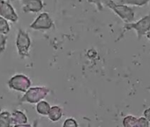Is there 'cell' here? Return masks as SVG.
Masks as SVG:
<instances>
[{
    "label": "cell",
    "mask_w": 150,
    "mask_h": 127,
    "mask_svg": "<svg viewBox=\"0 0 150 127\" xmlns=\"http://www.w3.org/2000/svg\"><path fill=\"white\" fill-rule=\"evenodd\" d=\"M143 115H144V117H145L147 121L150 122V108H147L146 109H145L144 112H143Z\"/></svg>",
    "instance_id": "ffe728a7"
},
{
    "label": "cell",
    "mask_w": 150,
    "mask_h": 127,
    "mask_svg": "<svg viewBox=\"0 0 150 127\" xmlns=\"http://www.w3.org/2000/svg\"><path fill=\"white\" fill-rule=\"evenodd\" d=\"M12 123V115L8 111L0 112V127H11Z\"/></svg>",
    "instance_id": "7c38bea8"
},
{
    "label": "cell",
    "mask_w": 150,
    "mask_h": 127,
    "mask_svg": "<svg viewBox=\"0 0 150 127\" xmlns=\"http://www.w3.org/2000/svg\"><path fill=\"white\" fill-rule=\"evenodd\" d=\"M11 115H12V123H13V125L28 123V117L22 111L14 110L13 113H11Z\"/></svg>",
    "instance_id": "9c48e42d"
},
{
    "label": "cell",
    "mask_w": 150,
    "mask_h": 127,
    "mask_svg": "<svg viewBox=\"0 0 150 127\" xmlns=\"http://www.w3.org/2000/svg\"><path fill=\"white\" fill-rule=\"evenodd\" d=\"M63 116V109L57 106V105H54L52 107H50V111L48 113V117L50 121L52 122H57L58 121L61 117Z\"/></svg>",
    "instance_id": "30bf717a"
},
{
    "label": "cell",
    "mask_w": 150,
    "mask_h": 127,
    "mask_svg": "<svg viewBox=\"0 0 150 127\" xmlns=\"http://www.w3.org/2000/svg\"><path fill=\"white\" fill-rule=\"evenodd\" d=\"M50 90L46 87H29V89L25 93V95L21 97L20 102L21 103H37L42 101L49 94Z\"/></svg>",
    "instance_id": "3957f363"
},
{
    "label": "cell",
    "mask_w": 150,
    "mask_h": 127,
    "mask_svg": "<svg viewBox=\"0 0 150 127\" xmlns=\"http://www.w3.org/2000/svg\"><path fill=\"white\" fill-rule=\"evenodd\" d=\"M102 4L103 6H107L111 11L114 12L124 22L131 23L134 21L135 19V11L132 7L116 3L114 0H103Z\"/></svg>",
    "instance_id": "6da1fadb"
},
{
    "label": "cell",
    "mask_w": 150,
    "mask_h": 127,
    "mask_svg": "<svg viewBox=\"0 0 150 127\" xmlns=\"http://www.w3.org/2000/svg\"><path fill=\"white\" fill-rule=\"evenodd\" d=\"M34 127H38V122L35 120V123H34Z\"/></svg>",
    "instance_id": "603a6c76"
},
{
    "label": "cell",
    "mask_w": 150,
    "mask_h": 127,
    "mask_svg": "<svg viewBox=\"0 0 150 127\" xmlns=\"http://www.w3.org/2000/svg\"><path fill=\"white\" fill-rule=\"evenodd\" d=\"M50 109V105L49 104V102L45 101H41L36 104V111L38 114L42 116H48Z\"/></svg>",
    "instance_id": "4fadbf2b"
},
{
    "label": "cell",
    "mask_w": 150,
    "mask_h": 127,
    "mask_svg": "<svg viewBox=\"0 0 150 127\" xmlns=\"http://www.w3.org/2000/svg\"><path fill=\"white\" fill-rule=\"evenodd\" d=\"M137 120H138V117L132 116V115H128L123 119V126L124 127H135L137 123Z\"/></svg>",
    "instance_id": "9a60e30c"
},
{
    "label": "cell",
    "mask_w": 150,
    "mask_h": 127,
    "mask_svg": "<svg viewBox=\"0 0 150 127\" xmlns=\"http://www.w3.org/2000/svg\"><path fill=\"white\" fill-rule=\"evenodd\" d=\"M150 2V0H117L118 4L125 5L128 6H138L142 7L146 6Z\"/></svg>",
    "instance_id": "8fae6325"
},
{
    "label": "cell",
    "mask_w": 150,
    "mask_h": 127,
    "mask_svg": "<svg viewBox=\"0 0 150 127\" xmlns=\"http://www.w3.org/2000/svg\"><path fill=\"white\" fill-rule=\"evenodd\" d=\"M30 46H31V39L29 35L22 28H19L16 37V47H17L18 54L21 59L29 56Z\"/></svg>",
    "instance_id": "277c9868"
},
{
    "label": "cell",
    "mask_w": 150,
    "mask_h": 127,
    "mask_svg": "<svg viewBox=\"0 0 150 127\" xmlns=\"http://www.w3.org/2000/svg\"><path fill=\"white\" fill-rule=\"evenodd\" d=\"M11 31V27L9 22L4 18L0 17V34L7 35Z\"/></svg>",
    "instance_id": "5bb4252c"
},
{
    "label": "cell",
    "mask_w": 150,
    "mask_h": 127,
    "mask_svg": "<svg viewBox=\"0 0 150 127\" xmlns=\"http://www.w3.org/2000/svg\"><path fill=\"white\" fill-rule=\"evenodd\" d=\"M22 11L28 13H39L43 8L42 0H20Z\"/></svg>",
    "instance_id": "ba28073f"
},
{
    "label": "cell",
    "mask_w": 150,
    "mask_h": 127,
    "mask_svg": "<svg viewBox=\"0 0 150 127\" xmlns=\"http://www.w3.org/2000/svg\"><path fill=\"white\" fill-rule=\"evenodd\" d=\"M7 85L13 90L26 93L31 86V80L24 74H16L8 80Z\"/></svg>",
    "instance_id": "5b68a950"
},
{
    "label": "cell",
    "mask_w": 150,
    "mask_h": 127,
    "mask_svg": "<svg viewBox=\"0 0 150 127\" xmlns=\"http://www.w3.org/2000/svg\"><path fill=\"white\" fill-rule=\"evenodd\" d=\"M11 127H32V126L28 123H24V124H15Z\"/></svg>",
    "instance_id": "44dd1931"
},
{
    "label": "cell",
    "mask_w": 150,
    "mask_h": 127,
    "mask_svg": "<svg viewBox=\"0 0 150 127\" xmlns=\"http://www.w3.org/2000/svg\"><path fill=\"white\" fill-rule=\"evenodd\" d=\"M0 17L7 21L16 23L19 20V16L8 0H0Z\"/></svg>",
    "instance_id": "8992f818"
},
{
    "label": "cell",
    "mask_w": 150,
    "mask_h": 127,
    "mask_svg": "<svg viewBox=\"0 0 150 127\" xmlns=\"http://www.w3.org/2000/svg\"><path fill=\"white\" fill-rule=\"evenodd\" d=\"M63 127H78V123L72 117H69L65 119L63 123Z\"/></svg>",
    "instance_id": "ac0fdd59"
},
{
    "label": "cell",
    "mask_w": 150,
    "mask_h": 127,
    "mask_svg": "<svg viewBox=\"0 0 150 127\" xmlns=\"http://www.w3.org/2000/svg\"><path fill=\"white\" fill-rule=\"evenodd\" d=\"M123 28V34L129 30H134L137 34V39L138 41H139L144 35H146V33L150 31V13L146 16L142 17L141 19H139L138 21L125 23Z\"/></svg>",
    "instance_id": "7a4b0ae2"
},
{
    "label": "cell",
    "mask_w": 150,
    "mask_h": 127,
    "mask_svg": "<svg viewBox=\"0 0 150 127\" xmlns=\"http://www.w3.org/2000/svg\"><path fill=\"white\" fill-rule=\"evenodd\" d=\"M87 1H88V3H91V4L96 5L98 11H102V10L103 9V4H102V1H103V0H87Z\"/></svg>",
    "instance_id": "d6986e66"
},
{
    "label": "cell",
    "mask_w": 150,
    "mask_h": 127,
    "mask_svg": "<svg viewBox=\"0 0 150 127\" xmlns=\"http://www.w3.org/2000/svg\"><path fill=\"white\" fill-rule=\"evenodd\" d=\"M135 127H150V122L147 121L144 116H140L138 118Z\"/></svg>",
    "instance_id": "e0dca14e"
},
{
    "label": "cell",
    "mask_w": 150,
    "mask_h": 127,
    "mask_svg": "<svg viewBox=\"0 0 150 127\" xmlns=\"http://www.w3.org/2000/svg\"><path fill=\"white\" fill-rule=\"evenodd\" d=\"M146 37L150 41V31H149L148 33H146Z\"/></svg>",
    "instance_id": "7402d4cb"
},
{
    "label": "cell",
    "mask_w": 150,
    "mask_h": 127,
    "mask_svg": "<svg viewBox=\"0 0 150 127\" xmlns=\"http://www.w3.org/2000/svg\"><path fill=\"white\" fill-rule=\"evenodd\" d=\"M7 39H8V35L0 34V53L5 52L6 48Z\"/></svg>",
    "instance_id": "2e32d148"
},
{
    "label": "cell",
    "mask_w": 150,
    "mask_h": 127,
    "mask_svg": "<svg viewBox=\"0 0 150 127\" xmlns=\"http://www.w3.org/2000/svg\"><path fill=\"white\" fill-rule=\"evenodd\" d=\"M53 20L48 13H42L30 24L29 28L33 30H49L53 28Z\"/></svg>",
    "instance_id": "52a82bcc"
}]
</instances>
